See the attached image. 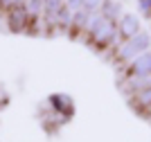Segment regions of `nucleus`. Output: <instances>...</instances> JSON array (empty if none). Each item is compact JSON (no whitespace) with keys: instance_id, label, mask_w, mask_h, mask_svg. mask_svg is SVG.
Masks as SVG:
<instances>
[{"instance_id":"f257e3e1","label":"nucleus","mask_w":151,"mask_h":142,"mask_svg":"<svg viewBox=\"0 0 151 142\" xmlns=\"http://www.w3.org/2000/svg\"><path fill=\"white\" fill-rule=\"evenodd\" d=\"M151 50V34L149 32H140L129 41H122L117 45V61L122 63H131L135 56H140L142 52Z\"/></svg>"},{"instance_id":"f03ea898","label":"nucleus","mask_w":151,"mask_h":142,"mask_svg":"<svg viewBox=\"0 0 151 142\" xmlns=\"http://www.w3.org/2000/svg\"><path fill=\"white\" fill-rule=\"evenodd\" d=\"M140 32H142V23H140L138 16L135 14H122L120 20H117V34H120L122 41H129Z\"/></svg>"},{"instance_id":"7ed1b4c3","label":"nucleus","mask_w":151,"mask_h":142,"mask_svg":"<svg viewBox=\"0 0 151 142\" xmlns=\"http://www.w3.org/2000/svg\"><path fill=\"white\" fill-rule=\"evenodd\" d=\"M129 77H145V79L151 77V50L142 52L129 63Z\"/></svg>"},{"instance_id":"20e7f679","label":"nucleus","mask_w":151,"mask_h":142,"mask_svg":"<svg viewBox=\"0 0 151 142\" xmlns=\"http://www.w3.org/2000/svg\"><path fill=\"white\" fill-rule=\"evenodd\" d=\"M99 14L104 16V18L108 20H120V16L124 12H122V2L120 0H101V7H99Z\"/></svg>"},{"instance_id":"39448f33","label":"nucleus","mask_w":151,"mask_h":142,"mask_svg":"<svg viewBox=\"0 0 151 142\" xmlns=\"http://www.w3.org/2000/svg\"><path fill=\"white\" fill-rule=\"evenodd\" d=\"M27 16L29 14H27L25 7H14L12 12H9V25H12V30H16V32L23 30L27 25Z\"/></svg>"},{"instance_id":"423d86ee","label":"nucleus","mask_w":151,"mask_h":142,"mask_svg":"<svg viewBox=\"0 0 151 142\" xmlns=\"http://www.w3.org/2000/svg\"><path fill=\"white\" fill-rule=\"evenodd\" d=\"M88 18H90V14L86 12V9H77V12H72V30L75 32H86V25H88Z\"/></svg>"},{"instance_id":"0eeeda50","label":"nucleus","mask_w":151,"mask_h":142,"mask_svg":"<svg viewBox=\"0 0 151 142\" xmlns=\"http://www.w3.org/2000/svg\"><path fill=\"white\" fill-rule=\"evenodd\" d=\"M135 104L140 108H151V84H147L145 88H140L135 93Z\"/></svg>"},{"instance_id":"6e6552de","label":"nucleus","mask_w":151,"mask_h":142,"mask_svg":"<svg viewBox=\"0 0 151 142\" xmlns=\"http://www.w3.org/2000/svg\"><path fill=\"white\" fill-rule=\"evenodd\" d=\"M63 5H65V0H43V12H45V16H54Z\"/></svg>"},{"instance_id":"1a4fd4ad","label":"nucleus","mask_w":151,"mask_h":142,"mask_svg":"<svg viewBox=\"0 0 151 142\" xmlns=\"http://www.w3.org/2000/svg\"><path fill=\"white\" fill-rule=\"evenodd\" d=\"M138 14L151 20V0H138Z\"/></svg>"},{"instance_id":"9d476101","label":"nucleus","mask_w":151,"mask_h":142,"mask_svg":"<svg viewBox=\"0 0 151 142\" xmlns=\"http://www.w3.org/2000/svg\"><path fill=\"white\" fill-rule=\"evenodd\" d=\"M99 7H101V0H83L81 9H86L88 14H95V12H99Z\"/></svg>"},{"instance_id":"9b49d317","label":"nucleus","mask_w":151,"mask_h":142,"mask_svg":"<svg viewBox=\"0 0 151 142\" xmlns=\"http://www.w3.org/2000/svg\"><path fill=\"white\" fill-rule=\"evenodd\" d=\"M65 5L72 9V12H77V9H81V5H83V0H65Z\"/></svg>"},{"instance_id":"f8f14e48","label":"nucleus","mask_w":151,"mask_h":142,"mask_svg":"<svg viewBox=\"0 0 151 142\" xmlns=\"http://www.w3.org/2000/svg\"><path fill=\"white\" fill-rule=\"evenodd\" d=\"M149 84H151V77H149Z\"/></svg>"},{"instance_id":"ddd939ff","label":"nucleus","mask_w":151,"mask_h":142,"mask_svg":"<svg viewBox=\"0 0 151 142\" xmlns=\"http://www.w3.org/2000/svg\"><path fill=\"white\" fill-rule=\"evenodd\" d=\"M149 23H151V20H149Z\"/></svg>"}]
</instances>
